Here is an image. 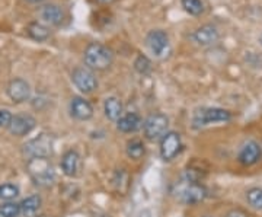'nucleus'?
Instances as JSON below:
<instances>
[{"label": "nucleus", "mask_w": 262, "mask_h": 217, "mask_svg": "<svg viewBox=\"0 0 262 217\" xmlns=\"http://www.w3.org/2000/svg\"><path fill=\"white\" fill-rule=\"evenodd\" d=\"M146 46L156 58H166L170 54V39L166 31L151 29L146 35Z\"/></svg>", "instance_id": "obj_4"}, {"label": "nucleus", "mask_w": 262, "mask_h": 217, "mask_svg": "<svg viewBox=\"0 0 262 217\" xmlns=\"http://www.w3.org/2000/svg\"><path fill=\"white\" fill-rule=\"evenodd\" d=\"M181 150V137L178 133L169 132L160 139V156L165 161H172Z\"/></svg>", "instance_id": "obj_11"}, {"label": "nucleus", "mask_w": 262, "mask_h": 217, "mask_svg": "<svg viewBox=\"0 0 262 217\" xmlns=\"http://www.w3.org/2000/svg\"><path fill=\"white\" fill-rule=\"evenodd\" d=\"M151 61H150V58L147 56H144V54H139V56L136 57V60H134V70L141 76H147L151 72Z\"/></svg>", "instance_id": "obj_22"}, {"label": "nucleus", "mask_w": 262, "mask_h": 217, "mask_svg": "<svg viewBox=\"0 0 262 217\" xmlns=\"http://www.w3.org/2000/svg\"><path fill=\"white\" fill-rule=\"evenodd\" d=\"M72 82L84 95L92 94L98 89V79L95 76L94 70H91L86 66L76 67L72 73Z\"/></svg>", "instance_id": "obj_6"}, {"label": "nucleus", "mask_w": 262, "mask_h": 217, "mask_svg": "<svg viewBox=\"0 0 262 217\" xmlns=\"http://www.w3.org/2000/svg\"><path fill=\"white\" fill-rule=\"evenodd\" d=\"M259 44H261V46H262V34H261V35H259Z\"/></svg>", "instance_id": "obj_31"}, {"label": "nucleus", "mask_w": 262, "mask_h": 217, "mask_svg": "<svg viewBox=\"0 0 262 217\" xmlns=\"http://www.w3.org/2000/svg\"><path fill=\"white\" fill-rule=\"evenodd\" d=\"M127 155H128V158L131 159H140L141 156L144 155V144L141 140L139 139H133L128 142L127 144Z\"/></svg>", "instance_id": "obj_23"}, {"label": "nucleus", "mask_w": 262, "mask_h": 217, "mask_svg": "<svg viewBox=\"0 0 262 217\" xmlns=\"http://www.w3.org/2000/svg\"><path fill=\"white\" fill-rule=\"evenodd\" d=\"M70 114L72 117L79 120V121H86L91 120L94 115V108L89 104V101H86L82 96H75L70 101Z\"/></svg>", "instance_id": "obj_15"}, {"label": "nucleus", "mask_w": 262, "mask_h": 217, "mask_svg": "<svg viewBox=\"0 0 262 217\" xmlns=\"http://www.w3.org/2000/svg\"><path fill=\"white\" fill-rule=\"evenodd\" d=\"M122 102L115 98V96H110L105 99V104H103V113L106 115V118H110L111 121H118L122 117Z\"/></svg>", "instance_id": "obj_18"}, {"label": "nucleus", "mask_w": 262, "mask_h": 217, "mask_svg": "<svg viewBox=\"0 0 262 217\" xmlns=\"http://www.w3.org/2000/svg\"><path fill=\"white\" fill-rule=\"evenodd\" d=\"M98 3H101V5H110V3H113L115 0H96Z\"/></svg>", "instance_id": "obj_29"}, {"label": "nucleus", "mask_w": 262, "mask_h": 217, "mask_svg": "<svg viewBox=\"0 0 262 217\" xmlns=\"http://www.w3.org/2000/svg\"><path fill=\"white\" fill-rule=\"evenodd\" d=\"M20 214L24 217H35L41 208V197L39 196H31L25 199L20 204Z\"/></svg>", "instance_id": "obj_20"}, {"label": "nucleus", "mask_w": 262, "mask_h": 217, "mask_svg": "<svg viewBox=\"0 0 262 217\" xmlns=\"http://www.w3.org/2000/svg\"><path fill=\"white\" fill-rule=\"evenodd\" d=\"M79 168H80V156L77 155V151H66L63 159H61V169L64 172V175H67V177H76Z\"/></svg>", "instance_id": "obj_17"}, {"label": "nucleus", "mask_w": 262, "mask_h": 217, "mask_svg": "<svg viewBox=\"0 0 262 217\" xmlns=\"http://www.w3.org/2000/svg\"><path fill=\"white\" fill-rule=\"evenodd\" d=\"M181 6L191 16H200L206 10L203 0H181Z\"/></svg>", "instance_id": "obj_21"}, {"label": "nucleus", "mask_w": 262, "mask_h": 217, "mask_svg": "<svg viewBox=\"0 0 262 217\" xmlns=\"http://www.w3.org/2000/svg\"><path fill=\"white\" fill-rule=\"evenodd\" d=\"M262 156V149L261 146L255 140H249L246 142L241 147L239 155H237V161L241 162L245 166H252L256 162L261 159Z\"/></svg>", "instance_id": "obj_12"}, {"label": "nucleus", "mask_w": 262, "mask_h": 217, "mask_svg": "<svg viewBox=\"0 0 262 217\" xmlns=\"http://www.w3.org/2000/svg\"><path fill=\"white\" fill-rule=\"evenodd\" d=\"M25 2H28V3H41L42 0H25Z\"/></svg>", "instance_id": "obj_30"}, {"label": "nucleus", "mask_w": 262, "mask_h": 217, "mask_svg": "<svg viewBox=\"0 0 262 217\" xmlns=\"http://www.w3.org/2000/svg\"><path fill=\"white\" fill-rule=\"evenodd\" d=\"M28 172L35 184L48 187L54 181V169L47 158H31L28 162Z\"/></svg>", "instance_id": "obj_3"}, {"label": "nucleus", "mask_w": 262, "mask_h": 217, "mask_svg": "<svg viewBox=\"0 0 262 217\" xmlns=\"http://www.w3.org/2000/svg\"><path fill=\"white\" fill-rule=\"evenodd\" d=\"M177 196L185 204H196V203H201L206 199L207 189L198 182L185 181L184 184L178 185V194Z\"/></svg>", "instance_id": "obj_7"}, {"label": "nucleus", "mask_w": 262, "mask_h": 217, "mask_svg": "<svg viewBox=\"0 0 262 217\" xmlns=\"http://www.w3.org/2000/svg\"><path fill=\"white\" fill-rule=\"evenodd\" d=\"M169 120L165 114H151L143 121V130L150 140H159L168 133Z\"/></svg>", "instance_id": "obj_5"}, {"label": "nucleus", "mask_w": 262, "mask_h": 217, "mask_svg": "<svg viewBox=\"0 0 262 217\" xmlns=\"http://www.w3.org/2000/svg\"><path fill=\"white\" fill-rule=\"evenodd\" d=\"M248 203L256 210H262V188H251L246 192Z\"/></svg>", "instance_id": "obj_24"}, {"label": "nucleus", "mask_w": 262, "mask_h": 217, "mask_svg": "<svg viewBox=\"0 0 262 217\" xmlns=\"http://www.w3.org/2000/svg\"><path fill=\"white\" fill-rule=\"evenodd\" d=\"M18 196L19 189L16 185H13V184H3V185H0V200L10 201V200L16 199Z\"/></svg>", "instance_id": "obj_25"}, {"label": "nucleus", "mask_w": 262, "mask_h": 217, "mask_svg": "<svg viewBox=\"0 0 262 217\" xmlns=\"http://www.w3.org/2000/svg\"><path fill=\"white\" fill-rule=\"evenodd\" d=\"M191 38L195 44L201 47H210V46H214L215 42H219L220 31L214 24H204L191 34Z\"/></svg>", "instance_id": "obj_8"}, {"label": "nucleus", "mask_w": 262, "mask_h": 217, "mask_svg": "<svg viewBox=\"0 0 262 217\" xmlns=\"http://www.w3.org/2000/svg\"><path fill=\"white\" fill-rule=\"evenodd\" d=\"M141 127H143V120L136 113L125 114L117 121V128L122 133H136Z\"/></svg>", "instance_id": "obj_16"}, {"label": "nucleus", "mask_w": 262, "mask_h": 217, "mask_svg": "<svg viewBox=\"0 0 262 217\" xmlns=\"http://www.w3.org/2000/svg\"><path fill=\"white\" fill-rule=\"evenodd\" d=\"M35 118L28 114H18L12 118L9 125V132L15 136H25L35 128Z\"/></svg>", "instance_id": "obj_13"}, {"label": "nucleus", "mask_w": 262, "mask_h": 217, "mask_svg": "<svg viewBox=\"0 0 262 217\" xmlns=\"http://www.w3.org/2000/svg\"><path fill=\"white\" fill-rule=\"evenodd\" d=\"M25 151L31 158H48L53 151V139L48 134H41L25 144Z\"/></svg>", "instance_id": "obj_10"}, {"label": "nucleus", "mask_w": 262, "mask_h": 217, "mask_svg": "<svg viewBox=\"0 0 262 217\" xmlns=\"http://www.w3.org/2000/svg\"><path fill=\"white\" fill-rule=\"evenodd\" d=\"M38 16L47 27H60L66 19L64 9L56 3H47L38 10Z\"/></svg>", "instance_id": "obj_9"}, {"label": "nucleus", "mask_w": 262, "mask_h": 217, "mask_svg": "<svg viewBox=\"0 0 262 217\" xmlns=\"http://www.w3.org/2000/svg\"><path fill=\"white\" fill-rule=\"evenodd\" d=\"M232 120V114L223 108H211V106H204L200 108L194 113L192 117V127L194 128H203L210 124L215 123H227Z\"/></svg>", "instance_id": "obj_2"}, {"label": "nucleus", "mask_w": 262, "mask_h": 217, "mask_svg": "<svg viewBox=\"0 0 262 217\" xmlns=\"http://www.w3.org/2000/svg\"><path fill=\"white\" fill-rule=\"evenodd\" d=\"M226 217H249L246 213H245L244 210H239V208H234V210H230L229 213H227V216Z\"/></svg>", "instance_id": "obj_28"}, {"label": "nucleus", "mask_w": 262, "mask_h": 217, "mask_svg": "<svg viewBox=\"0 0 262 217\" xmlns=\"http://www.w3.org/2000/svg\"><path fill=\"white\" fill-rule=\"evenodd\" d=\"M20 214V206L16 203L0 204V217H18Z\"/></svg>", "instance_id": "obj_26"}, {"label": "nucleus", "mask_w": 262, "mask_h": 217, "mask_svg": "<svg viewBox=\"0 0 262 217\" xmlns=\"http://www.w3.org/2000/svg\"><path fill=\"white\" fill-rule=\"evenodd\" d=\"M27 32L28 35L34 41H38V42H42V41H47L50 35H51V31H50V27H47L46 24L42 22H31L28 27H27Z\"/></svg>", "instance_id": "obj_19"}, {"label": "nucleus", "mask_w": 262, "mask_h": 217, "mask_svg": "<svg viewBox=\"0 0 262 217\" xmlns=\"http://www.w3.org/2000/svg\"><path fill=\"white\" fill-rule=\"evenodd\" d=\"M83 61L91 70H106L114 63V51L102 42H91L84 48Z\"/></svg>", "instance_id": "obj_1"}, {"label": "nucleus", "mask_w": 262, "mask_h": 217, "mask_svg": "<svg viewBox=\"0 0 262 217\" xmlns=\"http://www.w3.org/2000/svg\"><path fill=\"white\" fill-rule=\"evenodd\" d=\"M13 115L8 110H0V128H9Z\"/></svg>", "instance_id": "obj_27"}, {"label": "nucleus", "mask_w": 262, "mask_h": 217, "mask_svg": "<svg viewBox=\"0 0 262 217\" xmlns=\"http://www.w3.org/2000/svg\"><path fill=\"white\" fill-rule=\"evenodd\" d=\"M8 95L9 98L16 102V104H22V102H27L31 96V88L29 83L24 79H13L8 86Z\"/></svg>", "instance_id": "obj_14"}]
</instances>
